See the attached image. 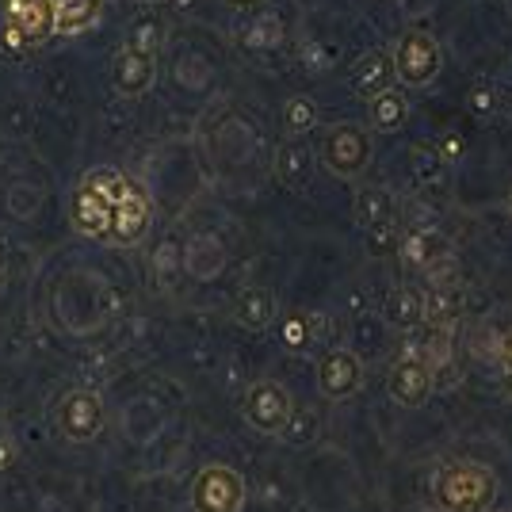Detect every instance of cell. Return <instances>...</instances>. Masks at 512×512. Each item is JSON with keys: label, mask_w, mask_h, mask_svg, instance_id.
<instances>
[{"label": "cell", "mask_w": 512, "mask_h": 512, "mask_svg": "<svg viewBox=\"0 0 512 512\" xmlns=\"http://www.w3.org/2000/svg\"><path fill=\"white\" fill-rule=\"evenodd\" d=\"M386 390H390V398H394V406L402 409H417L428 402V394H432V363L425 356H402V360L390 367V375H386Z\"/></svg>", "instance_id": "9c48e42d"}, {"label": "cell", "mask_w": 512, "mask_h": 512, "mask_svg": "<svg viewBox=\"0 0 512 512\" xmlns=\"http://www.w3.org/2000/svg\"><path fill=\"white\" fill-rule=\"evenodd\" d=\"M153 226V207L146 192L142 188H134V192L123 199V203H115V211H111V230H107V241L111 245H138V241H146Z\"/></svg>", "instance_id": "30bf717a"}, {"label": "cell", "mask_w": 512, "mask_h": 512, "mask_svg": "<svg viewBox=\"0 0 512 512\" xmlns=\"http://www.w3.org/2000/svg\"><path fill=\"white\" fill-rule=\"evenodd\" d=\"M509 214H512V192H509Z\"/></svg>", "instance_id": "83f0119b"}, {"label": "cell", "mask_w": 512, "mask_h": 512, "mask_svg": "<svg viewBox=\"0 0 512 512\" xmlns=\"http://www.w3.org/2000/svg\"><path fill=\"white\" fill-rule=\"evenodd\" d=\"M241 417H245V425L264 436H283V428L295 417V398L276 379H256L241 398Z\"/></svg>", "instance_id": "277c9868"}, {"label": "cell", "mask_w": 512, "mask_h": 512, "mask_svg": "<svg viewBox=\"0 0 512 512\" xmlns=\"http://www.w3.org/2000/svg\"><path fill=\"white\" fill-rule=\"evenodd\" d=\"M314 127H318V104L310 96L283 100V130H287V138H302V134H310Z\"/></svg>", "instance_id": "d6986e66"}, {"label": "cell", "mask_w": 512, "mask_h": 512, "mask_svg": "<svg viewBox=\"0 0 512 512\" xmlns=\"http://www.w3.org/2000/svg\"><path fill=\"white\" fill-rule=\"evenodd\" d=\"M287 43V31H283V20L276 12H260L249 27V46H260V50H276V46Z\"/></svg>", "instance_id": "7402d4cb"}, {"label": "cell", "mask_w": 512, "mask_h": 512, "mask_svg": "<svg viewBox=\"0 0 512 512\" xmlns=\"http://www.w3.org/2000/svg\"><path fill=\"white\" fill-rule=\"evenodd\" d=\"M4 27L16 31L27 50H39L54 39L50 0H4Z\"/></svg>", "instance_id": "ba28073f"}, {"label": "cell", "mask_w": 512, "mask_h": 512, "mask_svg": "<svg viewBox=\"0 0 512 512\" xmlns=\"http://www.w3.org/2000/svg\"><path fill=\"white\" fill-rule=\"evenodd\" d=\"M172 4H180V8H188V4H192V0H172Z\"/></svg>", "instance_id": "4316f807"}, {"label": "cell", "mask_w": 512, "mask_h": 512, "mask_svg": "<svg viewBox=\"0 0 512 512\" xmlns=\"http://www.w3.org/2000/svg\"><path fill=\"white\" fill-rule=\"evenodd\" d=\"M352 88L360 92L363 100L379 96L386 88H394V62H390V50H375L367 54L356 69H352Z\"/></svg>", "instance_id": "2e32d148"}, {"label": "cell", "mask_w": 512, "mask_h": 512, "mask_svg": "<svg viewBox=\"0 0 512 512\" xmlns=\"http://www.w3.org/2000/svg\"><path fill=\"white\" fill-rule=\"evenodd\" d=\"M85 184L100 195V199H107V203H111V211H115V203H123V199L134 192V184H130L119 169H92L85 176Z\"/></svg>", "instance_id": "ffe728a7"}, {"label": "cell", "mask_w": 512, "mask_h": 512, "mask_svg": "<svg viewBox=\"0 0 512 512\" xmlns=\"http://www.w3.org/2000/svg\"><path fill=\"white\" fill-rule=\"evenodd\" d=\"M153 81H157V54L153 50H142V46H127L119 50V58L111 65V85L123 96H142L150 92Z\"/></svg>", "instance_id": "8fae6325"}, {"label": "cell", "mask_w": 512, "mask_h": 512, "mask_svg": "<svg viewBox=\"0 0 512 512\" xmlns=\"http://www.w3.org/2000/svg\"><path fill=\"white\" fill-rule=\"evenodd\" d=\"M356 214H360V222L367 226V230L386 226L390 214H394V207H390V192H386V188H363L360 199H356Z\"/></svg>", "instance_id": "44dd1931"}, {"label": "cell", "mask_w": 512, "mask_h": 512, "mask_svg": "<svg viewBox=\"0 0 512 512\" xmlns=\"http://www.w3.org/2000/svg\"><path fill=\"white\" fill-rule=\"evenodd\" d=\"M409 119V104L402 88H386L379 96L367 100V130H379V134H390L398 130Z\"/></svg>", "instance_id": "e0dca14e"}, {"label": "cell", "mask_w": 512, "mask_h": 512, "mask_svg": "<svg viewBox=\"0 0 512 512\" xmlns=\"http://www.w3.org/2000/svg\"><path fill=\"white\" fill-rule=\"evenodd\" d=\"M390 62H394V85L428 88L444 69V46L428 31H406L390 50Z\"/></svg>", "instance_id": "3957f363"}, {"label": "cell", "mask_w": 512, "mask_h": 512, "mask_svg": "<svg viewBox=\"0 0 512 512\" xmlns=\"http://www.w3.org/2000/svg\"><path fill=\"white\" fill-rule=\"evenodd\" d=\"M314 169H318V157H314V150H310L302 138H283V142H279L276 172L287 188L306 192V188H310V180H314Z\"/></svg>", "instance_id": "4fadbf2b"}, {"label": "cell", "mask_w": 512, "mask_h": 512, "mask_svg": "<svg viewBox=\"0 0 512 512\" xmlns=\"http://www.w3.org/2000/svg\"><path fill=\"white\" fill-rule=\"evenodd\" d=\"M501 371H505V379L512 383V329L501 337Z\"/></svg>", "instance_id": "484cf974"}, {"label": "cell", "mask_w": 512, "mask_h": 512, "mask_svg": "<svg viewBox=\"0 0 512 512\" xmlns=\"http://www.w3.org/2000/svg\"><path fill=\"white\" fill-rule=\"evenodd\" d=\"M371 153H375V142H371L367 123H333V127L321 130L318 138L321 169L337 176V180H348V184L367 176Z\"/></svg>", "instance_id": "7a4b0ae2"}, {"label": "cell", "mask_w": 512, "mask_h": 512, "mask_svg": "<svg viewBox=\"0 0 512 512\" xmlns=\"http://www.w3.org/2000/svg\"><path fill=\"white\" fill-rule=\"evenodd\" d=\"M195 512H241L245 509V478L230 463H203L192 482Z\"/></svg>", "instance_id": "5b68a950"}, {"label": "cell", "mask_w": 512, "mask_h": 512, "mask_svg": "<svg viewBox=\"0 0 512 512\" xmlns=\"http://www.w3.org/2000/svg\"><path fill=\"white\" fill-rule=\"evenodd\" d=\"M54 417H58L62 440H69V444H96L107 428L104 398L92 390H69L54 409Z\"/></svg>", "instance_id": "8992f818"}, {"label": "cell", "mask_w": 512, "mask_h": 512, "mask_svg": "<svg viewBox=\"0 0 512 512\" xmlns=\"http://www.w3.org/2000/svg\"><path fill=\"white\" fill-rule=\"evenodd\" d=\"M306 341H310V329H306V318H287L283 321V344L287 348H295V352H302L306 348Z\"/></svg>", "instance_id": "cb8c5ba5"}, {"label": "cell", "mask_w": 512, "mask_h": 512, "mask_svg": "<svg viewBox=\"0 0 512 512\" xmlns=\"http://www.w3.org/2000/svg\"><path fill=\"white\" fill-rule=\"evenodd\" d=\"M54 8V35L73 39L104 20V0H50Z\"/></svg>", "instance_id": "5bb4252c"}, {"label": "cell", "mask_w": 512, "mask_h": 512, "mask_svg": "<svg viewBox=\"0 0 512 512\" xmlns=\"http://www.w3.org/2000/svg\"><path fill=\"white\" fill-rule=\"evenodd\" d=\"M367 383V367L352 348H325L318 360V390L329 402L356 398Z\"/></svg>", "instance_id": "52a82bcc"}, {"label": "cell", "mask_w": 512, "mask_h": 512, "mask_svg": "<svg viewBox=\"0 0 512 512\" xmlns=\"http://www.w3.org/2000/svg\"><path fill=\"white\" fill-rule=\"evenodd\" d=\"M234 318L241 329L264 333V329L276 321V295H272L268 287H249V291H241V299H237V306H234Z\"/></svg>", "instance_id": "9a60e30c"}, {"label": "cell", "mask_w": 512, "mask_h": 512, "mask_svg": "<svg viewBox=\"0 0 512 512\" xmlns=\"http://www.w3.org/2000/svg\"><path fill=\"white\" fill-rule=\"evenodd\" d=\"M470 104H474V111H478V115H490V111H493V92H490V88H474V92H470Z\"/></svg>", "instance_id": "d4e9b609"}, {"label": "cell", "mask_w": 512, "mask_h": 512, "mask_svg": "<svg viewBox=\"0 0 512 512\" xmlns=\"http://www.w3.org/2000/svg\"><path fill=\"white\" fill-rule=\"evenodd\" d=\"M386 318L394 321V325H413V321H421L425 318L421 299H417V295H409V291H394L390 302H386Z\"/></svg>", "instance_id": "603a6c76"}, {"label": "cell", "mask_w": 512, "mask_h": 512, "mask_svg": "<svg viewBox=\"0 0 512 512\" xmlns=\"http://www.w3.org/2000/svg\"><path fill=\"white\" fill-rule=\"evenodd\" d=\"M69 226H73V234L81 237H107V230H111V203L100 199L88 184H81L73 192V203H69Z\"/></svg>", "instance_id": "7c38bea8"}, {"label": "cell", "mask_w": 512, "mask_h": 512, "mask_svg": "<svg viewBox=\"0 0 512 512\" xmlns=\"http://www.w3.org/2000/svg\"><path fill=\"white\" fill-rule=\"evenodd\" d=\"M497 501V474L486 463L455 459L432 478V505L440 512H490Z\"/></svg>", "instance_id": "6da1fadb"}, {"label": "cell", "mask_w": 512, "mask_h": 512, "mask_svg": "<svg viewBox=\"0 0 512 512\" xmlns=\"http://www.w3.org/2000/svg\"><path fill=\"white\" fill-rule=\"evenodd\" d=\"M444 253H448V237L440 230H413L402 241V260H406V268H417V272L432 268Z\"/></svg>", "instance_id": "ac0fdd59"}]
</instances>
